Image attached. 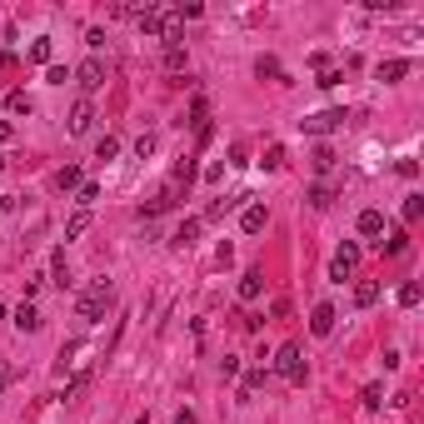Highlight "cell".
<instances>
[{
	"label": "cell",
	"mask_w": 424,
	"mask_h": 424,
	"mask_svg": "<svg viewBox=\"0 0 424 424\" xmlns=\"http://www.w3.org/2000/svg\"><path fill=\"white\" fill-rule=\"evenodd\" d=\"M410 75V60H379V65H374V80H385V85H394V80H405Z\"/></svg>",
	"instance_id": "12"
},
{
	"label": "cell",
	"mask_w": 424,
	"mask_h": 424,
	"mask_svg": "<svg viewBox=\"0 0 424 424\" xmlns=\"http://www.w3.org/2000/svg\"><path fill=\"white\" fill-rule=\"evenodd\" d=\"M115 155H120V140L115 135H100L95 140V160H115Z\"/></svg>",
	"instance_id": "24"
},
{
	"label": "cell",
	"mask_w": 424,
	"mask_h": 424,
	"mask_svg": "<svg viewBox=\"0 0 424 424\" xmlns=\"http://www.w3.org/2000/svg\"><path fill=\"white\" fill-rule=\"evenodd\" d=\"M260 165H265V170H280V165H285V145H270Z\"/></svg>",
	"instance_id": "29"
},
{
	"label": "cell",
	"mask_w": 424,
	"mask_h": 424,
	"mask_svg": "<svg viewBox=\"0 0 424 424\" xmlns=\"http://www.w3.org/2000/svg\"><path fill=\"white\" fill-rule=\"evenodd\" d=\"M334 320H339L334 305H314V314H310V334H314V339H330V334H334Z\"/></svg>",
	"instance_id": "6"
},
{
	"label": "cell",
	"mask_w": 424,
	"mask_h": 424,
	"mask_svg": "<svg viewBox=\"0 0 424 424\" xmlns=\"http://www.w3.org/2000/svg\"><path fill=\"white\" fill-rule=\"evenodd\" d=\"M399 305H405V310L419 305V285H414V280H410V285H399Z\"/></svg>",
	"instance_id": "30"
},
{
	"label": "cell",
	"mask_w": 424,
	"mask_h": 424,
	"mask_svg": "<svg viewBox=\"0 0 424 424\" xmlns=\"http://www.w3.org/2000/svg\"><path fill=\"white\" fill-rule=\"evenodd\" d=\"M50 55H55V46H50V35H40V40H30V60H35V65H46V70H50Z\"/></svg>",
	"instance_id": "17"
},
{
	"label": "cell",
	"mask_w": 424,
	"mask_h": 424,
	"mask_svg": "<svg viewBox=\"0 0 424 424\" xmlns=\"http://www.w3.org/2000/svg\"><path fill=\"white\" fill-rule=\"evenodd\" d=\"M354 305H359V310L379 305V280H359V285H354Z\"/></svg>",
	"instance_id": "14"
},
{
	"label": "cell",
	"mask_w": 424,
	"mask_h": 424,
	"mask_svg": "<svg viewBox=\"0 0 424 424\" xmlns=\"http://www.w3.org/2000/svg\"><path fill=\"white\" fill-rule=\"evenodd\" d=\"M46 80H50V85H65V80H70V70H65V65H50V70H46Z\"/></svg>",
	"instance_id": "37"
},
{
	"label": "cell",
	"mask_w": 424,
	"mask_h": 424,
	"mask_svg": "<svg viewBox=\"0 0 424 424\" xmlns=\"http://www.w3.org/2000/svg\"><path fill=\"white\" fill-rule=\"evenodd\" d=\"M15 330H20V334H35V330H40V310H35V305H20V310H15Z\"/></svg>",
	"instance_id": "15"
},
{
	"label": "cell",
	"mask_w": 424,
	"mask_h": 424,
	"mask_svg": "<svg viewBox=\"0 0 424 424\" xmlns=\"http://www.w3.org/2000/svg\"><path fill=\"white\" fill-rule=\"evenodd\" d=\"M260 294H265V274H260V270H245V274H240V300L254 305Z\"/></svg>",
	"instance_id": "11"
},
{
	"label": "cell",
	"mask_w": 424,
	"mask_h": 424,
	"mask_svg": "<svg viewBox=\"0 0 424 424\" xmlns=\"http://www.w3.org/2000/svg\"><path fill=\"white\" fill-rule=\"evenodd\" d=\"M354 230H359L365 240H379V235H385V210H359Z\"/></svg>",
	"instance_id": "7"
},
{
	"label": "cell",
	"mask_w": 424,
	"mask_h": 424,
	"mask_svg": "<svg viewBox=\"0 0 424 424\" xmlns=\"http://www.w3.org/2000/svg\"><path fill=\"white\" fill-rule=\"evenodd\" d=\"M419 215H424V195H410V200H405V220L414 225Z\"/></svg>",
	"instance_id": "32"
},
{
	"label": "cell",
	"mask_w": 424,
	"mask_h": 424,
	"mask_svg": "<svg viewBox=\"0 0 424 424\" xmlns=\"http://www.w3.org/2000/svg\"><path fill=\"white\" fill-rule=\"evenodd\" d=\"M55 185H60V190H80V185H85V180H80V165H65V170L55 175Z\"/></svg>",
	"instance_id": "27"
},
{
	"label": "cell",
	"mask_w": 424,
	"mask_h": 424,
	"mask_svg": "<svg viewBox=\"0 0 424 424\" xmlns=\"http://www.w3.org/2000/svg\"><path fill=\"white\" fill-rule=\"evenodd\" d=\"M265 225H270V210L265 205H245L240 210V230H245V235H260Z\"/></svg>",
	"instance_id": "9"
},
{
	"label": "cell",
	"mask_w": 424,
	"mask_h": 424,
	"mask_svg": "<svg viewBox=\"0 0 424 424\" xmlns=\"http://www.w3.org/2000/svg\"><path fill=\"white\" fill-rule=\"evenodd\" d=\"M339 80H345V75H339V70H330V65H325V70H320V80H314V85H320V90H334Z\"/></svg>",
	"instance_id": "33"
},
{
	"label": "cell",
	"mask_w": 424,
	"mask_h": 424,
	"mask_svg": "<svg viewBox=\"0 0 424 424\" xmlns=\"http://www.w3.org/2000/svg\"><path fill=\"white\" fill-rule=\"evenodd\" d=\"M260 390H265V370H250V374H245V385H240V399H254Z\"/></svg>",
	"instance_id": "21"
},
{
	"label": "cell",
	"mask_w": 424,
	"mask_h": 424,
	"mask_svg": "<svg viewBox=\"0 0 424 424\" xmlns=\"http://www.w3.org/2000/svg\"><path fill=\"white\" fill-rule=\"evenodd\" d=\"M10 135H15V130H10V120H0V145H6Z\"/></svg>",
	"instance_id": "39"
},
{
	"label": "cell",
	"mask_w": 424,
	"mask_h": 424,
	"mask_svg": "<svg viewBox=\"0 0 424 424\" xmlns=\"http://www.w3.org/2000/svg\"><path fill=\"white\" fill-rule=\"evenodd\" d=\"M175 424H195V414H190V410H180V414H175Z\"/></svg>",
	"instance_id": "40"
},
{
	"label": "cell",
	"mask_w": 424,
	"mask_h": 424,
	"mask_svg": "<svg viewBox=\"0 0 424 424\" xmlns=\"http://www.w3.org/2000/svg\"><path fill=\"white\" fill-rule=\"evenodd\" d=\"M254 75H260V80H265V75H270V80H290L285 65H280L274 55H260V60H254Z\"/></svg>",
	"instance_id": "16"
},
{
	"label": "cell",
	"mask_w": 424,
	"mask_h": 424,
	"mask_svg": "<svg viewBox=\"0 0 424 424\" xmlns=\"http://www.w3.org/2000/svg\"><path fill=\"white\" fill-rule=\"evenodd\" d=\"M220 374H225V379H235V374H240V359H235V354H225V359H220Z\"/></svg>",
	"instance_id": "35"
},
{
	"label": "cell",
	"mask_w": 424,
	"mask_h": 424,
	"mask_svg": "<svg viewBox=\"0 0 424 424\" xmlns=\"http://www.w3.org/2000/svg\"><path fill=\"white\" fill-rule=\"evenodd\" d=\"M200 230H205L200 215H195V220H180V225H175V235H170V245H175V250H190V245L200 240Z\"/></svg>",
	"instance_id": "10"
},
{
	"label": "cell",
	"mask_w": 424,
	"mask_h": 424,
	"mask_svg": "<svg viewBox=\"0 0 424 424\" xmlns=\"http://www.w3.org/2000/svg\"><path fill=\"white\" fill-rule=\"evenodd\" d=\"M110 305H115V285L110 280H95L90 290H80V300H75V314L85 325H100L105 314H110Z\"/></svg>",
	"instance_id": "1"
},
{
	"label": "cell",
	"mask_w": 424,
	"mask_h": 424,
	"mask_svg": "<svg viewBox=\"0 0 424 424\" xmlns=\"http://www.w3.org/2000/svg\"><path fill=\"white\" fill-rule=\"evenodd\" d=\"M85 230H90V210H75V215H70V225H65V240H80Z\"/></svg>",
	"instance_id": "20"
},
{
	"label": "cell",
	"mask_w": 424,
	"mask_h": 424,
	"mask_svg": "<svg viewBox=\"0 0 424 424\" xmlns=\"http://www.w3.org/2000/svg\"><path fill=\"white\" fill-rule=\"evenodd\" d=\"M354 265H359V245L345 240V245L334 250V260H330V280H334V285H345L350 274H354Z\"/></svg>",
	"instance_id": "3"
},
{
	"label": "cell",
	"mask_w": 424,
	"mask_h": 424,
	"mask_svg": "<svg viewBox=\"0 0 424 424\" xmlns=\"http://www.w3.org/2000/svg\"><path fill=\"white\" fill-rule=\"evenodd\" d=\"M274 374L285 379V385H305V354H300V345H280V354H274Z\"/></svg>",
	"instance_id": "2"
},
{
	"label": "cell",
	"mask_w": 424,
	"mask_h": 424,
	"mask_svg": "<svg viewBox=\"0 0 424 424\" xmlns=\"http://www.w3.org/2000/svg\"><path fill=\"white\" fill-rule=\"evenodd\" d=\"M90 125H95V105H90V100H75V110H70V135H90Z\"/></svg>",
	"instance_id": "8"
},
{
	"label": "cell",
	"mask_w": 424,
	"mask_h": 424,
	"mask_svg": "<svg viewBox=\"0 0 424 424\" xmlns=\"http://www.w3.org/2000/svg\"><path fill=\"white\" fill-rule=\"evenodd\" d=\"M405 245H410L405 230H390V240H379V250H385V254H405Z\"/></svg>",
	"instance_id": "26"
},
{
	"label": "cell",
	"mask_w": 424,
	"mask_h": 424,
	"mask_svg": "<svg viewBox=\"0 0 424 424\" xmlns=\"http://www.w3.org/2000/svg\"><path fill=\"white\" fill-rule=\"evenodd\" d=\"M85 385H90V370H80L70 385H65V399H75V394H85Z\"/></svg>",
	"instance_id": "31"
},
{
	"label": "cell",
	"mask_w": 424,
	"mask_h": 424,
	"mask_svg": "<svg viewBox=\"0 0 424 424\" xmlns=\"http://www.w3.org/2000/svg\"><path fill=\"white\" fill-rule=\"evenodd\" d=\"M185 65H190L185 46H165V70H185Z\"/></svg>",
	"instance_id": "23"
},
{
	"label": "cell",
	"mask_w": 424,
	"mask_h": 424,
	"mask_svg": "<svg viewBox=\"0 0 424 424\" xmlns=\"http://www.w3.org/2000/svg\"><path fill=\"white\" fill-rule=\"evenodd\" d=\"M310 205H314V210H330V205H334V190H330V185H310Z\"/></svg>",
	"instance_id": "25"
},
{
	"label": "cell",
	"mask_w": 424,
	"mask_h": 424,
	"mask_svg": "<svg viewBox=\"0 0 424 424\" xmlns=\"http://www.w3.org/2000/svg\"><path fill=\"white\" fill-rule=\"evenodd\" d=\"M345 120H350L345 110H320V115H305L300 130H305V135H330V130H339Z\"/></svg>",
	"instance_id": "5"
},
{
	"label": "cell",
	"mask_w": 424,
	"mask_h": 424,
	"mask_svg": "<svg viewBox=\"0 0 424 424\" xmlns=\"http://www.w3.org/2000/svg\"><path fill=\"white\" fill-rule=\"evenodd\" d=\"M240 200H245V195H230V200H210V205H205V215H200V225H220V220H225V215H230V210H235Z\"/></svg>",
	"instance_id": "13"
},
{
	"label": "cell",
	"mask_w": 424,
	"mask_h": 424,
	"mask_svg": "<svg viewBox=\"0 0 424 424\" xmlns=\"http://www.w3.org/2000/svg\"><path fill=\"white\" fill-rule=\"evenodd\" d=\"M70 80H75L80 90H85V100H90V95L100 90V85H105V60H100V55H90V60H85V65H80Z\"/></svg>",
	"instance_id": "4"
},
{
	"label": "cell",
	"mask_w": 424,
	"mask_h": 424,
	"mask_svg": "<svg viewBox=\"0 0 424 424\" xmlns=\"http://www.w3.org/2000/svg\"><path fill=\"white\" fill-rule=\"evenodd\" d=\"M135 155H140V160L155 155V135H140V140H135Z\"/></svg>",
	"instance_id": "36"
},
{
	"label": "cell",
	"mask_w": 424,
	"mask_h": 424,
	"mask_svg": "<svg viewBox=\"0 0 424 424\" xmlns=\"http://www.w3.org/2000/svg\"><path fill=\"white\" fill-rule=\"evenodd\" d=\"M6 110H10V115H30L35 105H30V95H26V90H10V95H6Z\"/></svg>",
	"instance_id": "19"
},
{
	"label": "cell",
	"mask_w": 424,
	"mask_h": 424,
	"mask_svg": "<svg viewBox=\"0 0 424 424\" xmlns=\"http://www.w3.org/2000/svg\"><path fill=\"white\" fill-rule=\"evenodd\" d=\"M50 285H60V290L70 285V270H65V254H60V250H55V260H50Z\"/></svg>",
	"instance_id": "22"
},
{
	"label": "cell",
	"mask_w": 424,
	"mask_h": 424,
	"mask_svg": "<svg viewBox=\"0 0 424 424\" xmlns=\"http://www.w3.org/2000/svg\"><path fill=\"white\" fill-rule=\"evenodd\" d=\"M310 165H314V175H330V170H334V150H330V145H314Z\"/></svg>",
	"instance_id": "18"
},
{
	"label": "cell",
	"mask_w": 424,
	"mask_h": 424,
	"mask_svg": "<svg viewBox=\"0 0 424 424\" xmlns=\"http://www.w3.org/2000/svg\"><path fill=\"white\" fill-rule=\"evenodd\" d=\"M359 405H365V410H379V405H385V390H379V385H365V394H359Z\"/></svg>",
	"instance_id": "28"
},
{
	"label": "cell",
	"mask_w": 424,
	"mask_h": 424,
	"mask_svg": "<svg viewBox=\"0 0 424 424\" xmlns=\"http://www.w3.org/2000/svg\"><path fill=\"white\" fill-rule=\"evenodd\" d=\"M10 379H15V370H10V365H0V394L10 390Z\"/></svg>",
	"instance_id": "38"
},
{
	"label": "cell",
	"mask_w": 424,
	"mask_h": 424,
	"mask_svg": "<svg viewBox=\"0 0 424 424\" xmlns=\"http://www.w3.org/2000/svg\"><path fill=\"white\" fill-rule=\"evenodd\" d=\"M75 195H80V210H85V205H95V200H100V185H80Z\"/></svg>",
	"instance_id": "34"
}]
</instances>
